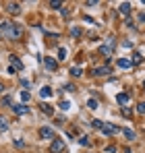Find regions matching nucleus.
I'll list each match as a JSON object with an SVG mask.
<instances>
[{
    "label": "nucleus",
    "instance_id": "1",
    "mask_svg": "<svg viewBox=\"0 0 145 153\" xmlns=\"http://www.w3.org/2000/svg\"><path fill=\"white\" fill-rule=\"evenodd\" d=\"M0 33H2V37H8V39H21L23 29L19 25H15V23H10V21H2L0 23Z\"/></svg>",
    "mask_w": 145,
    "mask_h": 153
},
{
    "label": "nucleus",
    "instance_id": "2",
    "mask_svg": "<svg viewBox=\"0 0 145 153\" xmlns=\"http://www.w3.org/2000/svg\"><path fill=\"white\" fill-rule=\"evenodd\" d=\"M64 151H67V145H64V141L56 137V139L50 143V153H64Z\"/></svg>",
    "mask_w": 145,
    "mask_h": 153
},
{
    "label": "nucleus",
    "instance_id": "3",
    "mask_svg": "<svg viewBox=\"0 0 145 153\" xmlns=\"http://www.w3.org/2000/svg\"><path fill=\"white\" fill-rule=\"evenodd\" d=\"M99 132H102V134H106V137H112V134H118V132H120V128L114 126V124H110V122H106L104 126L99 128Z\"/></svg>",
    "mask_w": 145,
    "mask_h": 153
},
{
    "label": "nucleus",
    "instance_id": "4",
    "mask_svg": "<svg viewBox=\"0 0 145 153\" xmlns=\"http://www.w3.org/2000/svg\"><path fill=\"white\" fill-rule=\"evenodd\" d=\"M110 73H112V71H110V66H106V64H104V66H96V68L89 71L91 76H106V75H110Z\"/></svg>",
    "mask_w": 145,
    "mask_h": 153
},
{
    "label": "nucleus",
    "instance_id": "5",
    "mask_svg": "<svg viewBox=\"0 0 145 153\" xmlns=\"http://www.w3.org/2000/svg\"><path fill=\"white\" fill-rule=\"evenodd\" d=\"M112 52H114V42H112V39H110L108 44H102V46H99V54L106 56V58H110Z\"/></svg>",
    "mask_w": 145,
    "mask_h": 153
},
{
    "label": "nucleus",
    "instance_id": "6",
    "mask_svg": "<svg viewBox=\"0 0 145 153\" xmlns=\"http://www.w3.org/2000/svg\"><path fill=\"white\" fill-rule=\"evenodd\" d=\"M40 137L46 139V141H54V139H56V132H54L50 126H42L40 128Z\"/></svg>",
    "mask_w": 145,
    "mask_h": 153
},
{
    "label": "nucleus",
    "instance_id": "7",
    "mask_svg": "<svg viewBox=\"0 0 145 153\" xmlns=\"http://www.w3.org/2000/svg\"><path fill=\"white\" fill-rule=\"evenodd\" d=\"M4 8H6V13H10V15H21V8H23V6H21L19 2H6Z\"/></svg>",
    "mask_w": 145,
    "mask_h": 153
},
{
    "label": "nucleus",
    "instance_id": "8",
    "mask_svg": "<svg viewBox=\"0 0 145 153\" xmlns=\"http://www.w3.org/2000/svg\"><path fill=\"white\" fill-rule=\"evenodd\" d=\"M44 64H46L48 71H56V68H58V60H56V58H50V56L44 58Z\"/></svg>",
    "mask_w": 145,
    "mask_h": 153
},
{
    "label": "nucleus",
    "instance_id": "9",
    "mask_svg": "<svg viewBox=\"0 0 145 153\" xmlns=\"http://www.w3.org/2000/svg\"><path fill=\"white\" fill-rule=\"evenodd\" d=\"M13 112H15L17 116H21V114H27V112H29V108H27L25 103H13Z\"/></svg>",
    "mask_w": 145,
    "mask_h": 153
},
{
    "label": "nucleus",
    "instance_id": "10",
    "mask_svg": "<svg viewBox=\"0 0 145 153\" xmlns=\"http://www.w3.org/2000/svg\"><path fill=\"white\" fill-rule=\"evenodd\" d=\"M118 13H120L122 17H129L131 15V4L129 2H122L120 6H118Z\"/></svg>",
    "mask_w": 145,
    "mask_h": 153
},
{
    "label": "nucleus",
    "instance_id": "11",
    "mask_svg": "<svg viewBox=\"0 0 145 153\" xmlns=\"http://www.w3.org/2000/svg\"><path fill=\"white\" fill-rule=\"evenodd\" d=\"M131 66H133L131 58H118V68H122V71H126V68H131Z\"/></svg>",
    "mask_w": 145,
    "mask_h": 153
},
{
    "label": "nucleus",
    "instance_id": "12",
    "mask_svg": "<svg viewBox=\"0 0 145 153\" xmlns=\"http://www.w3.org/2000/svg\"><path fill=\"white\" fill-rule=\"evenodd\" d=\"M120 132L124 134V139H126V141H135V139H137V134H135V132H133L131 128H122Z\"/></svg>",
    "mask_w": 145,
    "mask_h": 153
},
{
    "label": "nucleus",
    "instance_id": "13",
    "mask_svg": "<svg viewBox=\"0 0 145 153\" xmlns=\"http://www.w3.org/2000/svg\"><path fill=\"white\" fill-rule=\"evenodd\" d=\"M129 100H131V95H129V93H118V95H116V102L120 103V105H126Z\"/></svg>",
    "mask_w": 145,
    "mask_h": 153
},
{
    "label": "nucleus",
    "instance_id": "14",
    "mask_svg": "<svg viewBox=\"0 0 145 153\" xmlns=\"http://www.w3.org/2000/svg\"><path fill=\"white\" fill-rule=\"evenodd\" d=\"M40 108H42V112H44L46 116H54V108H52L50 103H40Z\"/></svg>",
    "mask_w": 145,
    "mask_h": 153
},
{
    "label": "nucleus",
    "instance_id": "15",
    "mask_svg": "<svg viewBox=\"0 0 145 153\" xmlns=\"http://www.w3.org/2000/svg\"><path fill=\"white\" fill-rule=\"evenodd\" d=\"M8 58H10V62H13V66H15L17 71H23V62H21L17 56H8Z\"/></svg>",
    "mask_w": 145,
    "mask_h": 153
},
{
    "label": "nucleus",
    "instance_id": "16",
    "mask_svg": "<svg viewBox=\"0 0 145 153\" xmlns=\"http://www.w3.org/2000/svg\"><path fill=\"white\" fill-rule=\"evenodd\" d=\"M48 6H50V8H54V10H62V8H64V4H62L60 0H50Z\"/></svg>",
    "mask_w": 145,
    "mask_h": 153
},
{
    "label": "nucleus",
    "instance_id": "17",
    "mask_svg": "<svg viewBox=\"0 0 145 153\" xmlns=\"http://www.w3.org/2000/svg\"><path fill=\"white\" fill-rule=\"evenodd\" d=\"M131 62H133V66H137V64H141V62H143V56H141L139 52H135V54H133V58H131Z\"/></svg>",
    "mask_w": 145,
    "mask_h": 153
},
{
    "label": "nucleus",
    "instance_id": "18",
    "mask_svg": "<svg viewBox=\"0 0 145 153\" xmlns=\"http://www.w3.org/2000/svg\"><path fill=\"white\" fill-rule=\"evenodd\" d=\"M40 95L48 100V97H52V89H50V87H42V89H40Z\"/></svg>",
    "mask_w": 145,
    "mask_h": 153
},
{
    "label": "nucleus",
    "instance_id": "19",
    "mask_svg": "<svg viewBox=\"0 0 145 153\" xmlns=\"http://www.w3.org/2000/svg\"><path fill=\"white\" fill-rule=\"evenodd\" d=\"M4 130H8V120L4 116H0V132H4Z\"/></svg>",
    "mask_w": 145,
    "mask_h": 153
},
{
    "label": "nucleus",
    "instance_id": "20",
    "mask_svg": "<svg viewBox=\"0 0 145 153\" xmlns=\"http://www.w3.org/2000/svg\"><path fill=\"white\" fill-rule=\"evenodd\" d=\"M87 108H89V110H97V100L96 97H89V100H87Z\"/></svg>",
    "mask_w": 145,
    "mask_h": 153
},
{
    "label": "nucleus",
    "instance_id": "21",
    "mask_svg": "<svg viewBox=\"0 0 145 153\" xmlns=\"http://www.w3.org/2000/svg\"><path fill=\"white\" fill-rule=\"evenodd\" d=\"M71 76H83V71L79 66H72L71 68Z\"/></svg>",
    "mask_w": 145,
    "mask_h": 153
},
{
    "label": "nucleus",
    "instance_id": "22",
    "mask_svg": "<svg viewBox=\"0 0 145 153\" xmlns=\"http://www.w3.org/2000/svg\"><path fill=\"white\" fill-rule=\"evenodd\" d=\"M71 35L75 37V39H79V37H81V27H72V29H71Z\"/></svg>",
    "mask_w": 145,
    "mask_h": 153
},
{
    "label": "nucleus",
    "instance_id": "23",
    "mask_svg": "<svg viewBox=\"0 0 145 153\" xmlns=\"http://www.w3.org/2000/svg\"><path fill=\"white\" fill-rule=\"evenodd\" d=\"M102 126H104V122H102V120H91V128H96V130H99Z\"/></svg>",
    "mask_w": 145,
    "mask_h": 153
},
{
    "label": "nucleus",
    "instance_id": "24",
    "mask_svg": "<svg viewBox=\"0 0 145 153\" xmlns=\"http://www.w3.org/2000/svg\"><path fill=\"white\" fill-rule=\"evenodd\" d=\"M79 143H81L83 147H87V145H91V141H89V137H81V139H79Z\"/></svg>",
    "mask_w": 145,
    "mask_h": 153
},
{
    "label": "nucleus",
    "instance_id": "25",
    "mask_svg": "<svg viewBox=\"0 0 145 153\" xmlns=\"http://www.w3.org/2000/svg\"><path fill=\"white\" fill-rule=\"evenodd\" d=\"M104 153H118V149L114 145H108V147H104Z\"/></svg>",
    "mask_w": 145,
    "mask_h": 153
},
{
    "label": "nucleus",
    "instance_id": "26",
    "mask_svg": "<svg viewBox=\"0 0 145 153\" xmlns=\"http://www.w3.org/2000/svg\"><path fill=\"white\" fill-rule=\"evenodd\" d=\"M135 110H137V114H145V102H139V105Z\"/></svg>",
    "mask_w": 145,
    "mask_h": 153
},
{
    "label": "nucleus",
    "instance_id": "27",
    "mask_svg": "<svg viewBox=\"0 0 145 153\" xmlns=\"http://www.w3.org/2000/svg\"><path fill=\"white\" fill-rule=\"evenodd\" d=\"M67 58V48H60L58 50V60H64Z\"/></svg>",
    "mask_w": 145,
    "mask_h": 153
},
{
    "label": "nucleus",
    "instance_id": "28",
    "mask_svg": "<svg viewBox=\"0 0 145 153\" xmlns=\"http://www.w3.org/2000/svg\"><path fill=\"white\" fill-rule=\"evenodd\" d=\"M29 100H31L29 91H21V102H29Z\"/></svg>",
    "mask_w": 145,
    "mask_h": 153
},
{
    "label": "nucleus",
    "instance_id": "29",
    "mask_svg": "<svg viewBox=\"0 0 145 153\" xmlns=\"http://www.w3.org/2000/svg\"><path fill=\"white\" fill-rule=\"evenodd\" d=\"M2 105H8V108H13V100L6 95V97H2Z\"/></svg>",
    "mask_w": 145,
    "mask_h": 153
},
{
    "label": "nucleus",
    "instance_id": "30",
    "mask_svg": "<svg viewBox=\"0 0 145 153\" xmlns=\"http://www.w3.org/2000/svg\"><path fill=\"white\" fill-rule=\"evenodd\" d=\"M69 108H71V103L67 102V100H62V102H60V110H69Z\"/></svg>",
    "mask_w": 145,
    "mask_h": 153
},
{
    "label": "nucleus",
    "instance_id": "31",
    "mask_svg": "<svg viewBox=\"0 0 145 153\" xmlns=\"http://www.w3.org/2000/svg\"><path fill=\"white\" fill-rule=\"evenodd\" d=\"M60 13H62V17H64V19H69V17H71V10H69V8H62Z\"/></svg>",
    "mask_w": 145,
    "mask_h": 153
},
{
    "label": "nucleus",
    "instance_id": "32",
    "mask_svg": "<svg viewBox=\"0 0 145 153\" xmlns=\"http://www.w3.org/2000/svg\"><path fill=\"white\" fill-rule=\"evenodd\" d=\"M83 19H85V23H89V25H93V23H96V21H93V19H91V17H89V15H85V17H83Z\"/></svg>",
    "mask_w": 145,
    "mask_h": 153
},
{
    "label": "nucleus",
    "instance_id": "33",
    "mask_svg": "<svg viewBox=\"0 0 145 153\" xmlns=\"http://www.w3.org/2000/svg\"><path fill=\"white\" fill-rule=\"evenodd\" d=\"M122 114H124V116H126V118H131V114H133V112H131V110H129V108H122Z\"/></svg>",
    "mask_w": 145,
    "mask_h": 153
},
{
    "label": "nucleus",
    "instance_id": "34",
    "mask_svg": "<svg viewBox=\"0 0 145 153\" xmlns=\"http://www.w3.org/2000/svg\"><path fill=\"white\" fill-rule=\"evenodd\" d=\"M96 4H97V0H87V2H85L87 8H89V6H96Z\"/></svg>",
    "mask_w": 145,
    "mask_h": 153
},
{
    "label": "nucleus",
    "instance_id": "35",
    "mask_svg": "<svg viewBox=\"0 0 145 153\" xmlns=\"http://www.w3.org/2000/svg\"><path fill=\"white\" fill-rule=\"evenodd\" d=\"M122 46H124V48H133V42H129V39H126V42H122Z\"/></svg>",
    "mask_w": 145,
    "mask_h": 153
},
{
    "label": "nucleus",
    "instance_id": "36",
    "mask_svg": "<svg viewBox=\"0 0 145 153\" xmlns=\"http://www.w3.org/2000/svg\"><path fill=\"white\" fill-rule=\"evenodd\" d=\"M124 25H126V27H133V19H129V17H126V21H124Z\"/></svg>",
    "mask_w": 145,
    "mask_h": 153
},
{
    "label": "nucleus",
    "instance_id": "37",
    "mask_svg": "<svg viewBox=\"0 0 145 153\" xmlns=\"http://www.w3.org/2000/svg\"><path fill=\"white\" fill-rule=\"evenodd\" d=\"M139 23H145V13H143V15H139Z\"/></svg>",
    "mask_w": 145,
    "mask_h": 153
},
{
    "label": "nucleus",
    "instance_id": "38",
    "mask_svg": "<svg viewBox=\"0 0 145 153\" xmlns=\"http://www.w3.org/2000/svg\"><path fill=\"white\" fill-rule=\"evenodd\" d=\"M124 153H133V151H131V149H129V147H124Z\"/></svg>",
    "mask_w": 145,
    "mask_h": 153
},
{
    "label": "nucleus",
    "instance_id": "39",
    "mask_svg": "<svg viewBox=\"0 0 145 153\" xmlns=\"http://www.w3.org/2000/svg\"><path fill=\"white\" fill-rule=\"evenodd\" d=\"M2 91H4V87H2V83H0V93H2Z\"/></svg>",
    "mask_w": 145,
    "mask_h": 153
},
{
    "label": "nucleus",
    "instance_id": "40",
    "mask_svg": "<svg viewBox=\"0 0 145 153\" xmlns=\"http://www.w3.org/2000/svg\"><path fill=\"white\" fill-rule=\"evenodd\" d=\"M143 89H145V81H143Z\"/></svg>",
    "mask_w": 145,
    "mask_h": 153
},
{
    "label": "nucleus",
    "instance_id": "41",
    "mask_svg": "<svg viewBox=\"0 0 145 153\" xmlns=\"http://www.w3.org/2000/svg\"><path fill=\"white\" fill-rule=\"evenodd\" d=\"M0 39H2V33H0Z\"/></svg>",
    "mask_w": 145,
    "mask_h": 153
}]
</instances>
